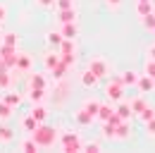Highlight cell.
I'll return each instance as SVG.
<instances>
[{"mask_svg":"<svg viewBox=\"0 0 155 153\" xmlns=\"http://www.w3.org/2000/svg\"><path fill=\"white\" fill-rule=\"evenodd\" d=\"M91 70H93V74H96V76H103V74H105V62H100V60L91 62Z\"/></svg>","mask_w":155,"mask_h":153,"instance_id":"obj_1","label":"cell"},{"mask_svg":"<svg viewBox=\"0 0 155 153\" xmlns=\"http://www.w3.org/2000/svg\"><path fill=\"white\" fill-rule=\"evenodd\" d=\"M138 86H141V91L153 89V76H143V79H138Z\"/></svg>","mask_w":155,"mask_h":153,"instance_id":"obj_2","label":"cell"},{"mask_svg":"<svg viewBox=\"0 0 155 153\" xmlns=\"http://www.w3.org/2000/svg\"><path fill=\"white\" fill-rule=\"evenodd\" d=\"M148 12H150V2H138V15H143V17H146Z\"/></svg>","mask_w":155,"mask_h":153,"instance_id":"obj_3","label":"cell"},{"mask_svg":"<svg viewBox=\"0 0 155 153\" xmlns=\"http://www.w3.org/2000/svg\"><path fill=\"white\" fill-rule=\"evenodd\" d=\"M117 113H119V117H129V115H131V108H129V105H119Z\"/></svg>","mask_w":155,"mask_h":153,"instance_id":"obj_4","label":"cell"},{"mask_svg":"<svg viewBox=\"0 0 155 153\" xmlns=\"http://www.w3.org/2000/svg\"><path fill=\"white\" fill-rule=\"evenodd\" d=\"M124 81H127V84H136L138 79H136V74H134V72H127V74H124Z\"/></svg>","mask_w":155,"mask_h":153,"instance_id":"obj_5","label":"cell"},{"mask_svg":"<svg viewBox=\"0 0 155 153\" xmlns=\"http://www.w3.org/2000/svg\"><path fill=\"white\" fill-rule=\"evenodd\" d=\"M148 134H155V117H150V122H148Z\"/></svg>","mask_w":155,"mask_h":153,"instance_id":"obj_6","label":"cell"},{"mask_svg":"<svg viewBox=\"0 0 155 153\" xmlns=\"http://www.w3.org/2000/svg\"><path fill=\"white\" fill-rule=\"evenodd\" d=\"M107 2H110L112 7H117V5H119V0H107Z\"/></svg>","mask_w":155,"mask_h":153,"instance_id":"obj_7","label":"cell"},{"mask_svg":"<svg viewBox=\"0 0 155 153\" xmlns=\"http://www.w3.org/2000/svg\"><path fill=\"white\" fill-rule=\"evenodd\" d=\"M150 57H153V60H155V46H153V48H150Z\"/></svg>","mask_w":155,"mask_h":153,"instance_id":"obj_8","label":"cell"},{"mask_svg":"<svg viewBox=\"0 0 155 153\" xmlns=\"http://www.w3.org/2000/svg\"><path fill=\"white\" fill-rule=\"evenodd\" d=\"M138 2H150V0H138Z\"/></svg>","mask_w":155,"mask_h":153,"instance_id":"obj_9","label":"cell"}]
</instances>
